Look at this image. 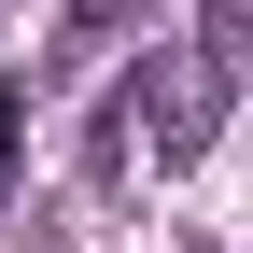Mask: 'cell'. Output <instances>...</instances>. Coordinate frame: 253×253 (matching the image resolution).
<instances>
[{
  "label": "cell",
  "mask_w": 253,
  "mask_h": 253,
  "mask_svg": "<svg viewBox=\"0 0 253 253\" xmlns=\"http://www.w3.org/2000/svg\"><path fill=\"white\" fill-rule=\"evenodd\" d=\"M0 169H14V84H0Z\"/></svg>",
  "instance_id": "3957f363"
},
{
  "label": "cell",
  "mask_w": 253,
  "mask_h": 253,
  "mask_svg": "<svg viewBox=\"0 0 253 253\" xmlns=\"http://www.w3.org/2000/svg\"><path fill=\"white\" fill-rule=\"evenodd\" d=\"M239 56H253V0H211V42H197V71H211V84H239Z\"/></svg>",
  "instance_id": "7a4b0ae2"
},
{
  "label": "cell",
  "mask_w": 253,
  "mask_h": 253,
  "mask_svg": "<svg viewBox=\"0 0 253 253\" xmlns=\"http://www.w3.org/2000/svg\"><path fill=\"white\" fill-rule=\"evenodd\" d=\"M126 99L155 113V155H169V169H183V155H211V126H225V84H211L197 56H155V71H126Z\"/></svg>",
  "instance_id": "6da1fadb"
}]
</instances>
